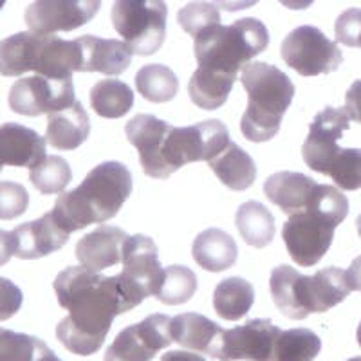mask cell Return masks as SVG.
Masks as SVG:
<instances>
[{
	"label": "cell",
	"instance_id": "obj_7",
	"mask_svg": "<svg viewBox=\"0 0 361 361\" xmlns=\"http://www.w3.org/2000/svg\"><path fill=\"white\" fill-rule=\"evenodd\" d=\"M230 143V132L219 119H208L192 127H173L164 141L163 159L169 172L173 173L186 163H209Z\"/></svg>",
	"mask_w": 361,
	"mask_h": 361
},
{
	"label": "cell",
	"instance_id": "obj_4",
	"mask_svg": "<svg viewBox=\"0 0 361 361\" xmlns=\"http://www.w3.org/2000/svg\"><path fill=\"white\" fill-rule=\"evenodd\" d=\"M247 109L240 119L244 137L253 143L273 140L295 98V85L286 73L266 62H250L240 76Z\"/></svg>",
	"mask_w": 361,
	"mask_h": 361
},
{
	"label": "cell",
	"instance_id": "obj_21",
	"mask_svg": "<svg viewBox=\"0 0 361 361\" xmlns=\"http://www.w3.org/2000/svg\"><path fill=\"white\" fill-rule=\"evenodd\" d=\"M82 47V73H103L116 76L128 69L132 51L125 42L99 38L92 35L76 38Z\"/></svg>",
	"mask_w": 361,
	"mask_h": 361
},
{
	"label": "cell",
	"instance_id": "obj_43",
	"mask_svg": "<svg viewBox=\"0 0 361 361\" xmlns=\"http://www.w3.org/2000/svg\"><path fill=\"white\" fill-rule=\"evenodd\" d=\"M13 255H15V244H13L11 231L0 230V266L8 264Z\"/></svg>",
	"mask_w": 361,
	"mask_h": 361
},
{
	"label": "cell",
	"instance_id": "obj_50",
	"mask_svg": "<svg viewBox=\"0 0 361 361\" xmlns=\"http://www.w3.org/2000/svg\"><path fill=\"white\" fill-rule=\"evenodd\" d=\"M4 8V0H0V9Z\"/></svg>",
	"mask_w": 361,
	"mask_h": 361
},
{
	"label": "cell",
	"instance_id": "obj_31",
	"mask_svg": "<svg viewBox=\"0 0 361 361\" xmlns=\"http://www.w3.org/2000/svg\"><path fill=\"white\" fill-rule=\"evenodd\" d=\"M135 89L148 102L166 103L176 98L179 80L170 67L150 63L141 67L135 74Z\"/></svg>",
	"mask_w": 361,
	"mask_h": 361
},
{
	"label": "cell",
	"instance_id": "obj_28",
	"mask_svg": "<svg viewBox=\"0 0 361 361\" xmlns=\"http://www.w3.org/2000/svg\"><path fill=\"white\" fill-rule=\"evenodd\" d=\"M235 224L244 243L253 247H266L273 243L276 233L275 217L269 209L257 201L244 202L237 209Z\"/></svg>",
	"mask_w": 361,
	"mask_h": 361
},
{
	"label": "cell",
	"instance_id": "obj_17",
	"mask_svg": "<svg viewBox=\"0 0 361 361\" xmlns=\"http://www.w3.org/2000/svg\"><path fill=\"white\" fill-rule=\"evenodd\" d=\"M15 244V257L22 260H37L54 253L69 240V233L58 226L53 214H45L40 219L17 226L11 231Z\"/></svg>",
	"mask_w": 361,
	"mask_h": 361
},
{
	"label": "cell",
	"instance_id": "obj_32",
	"mask_svg": "<svg viewBox=\"0 0 361 361\" xmlns=\"http://www.w3.org/2000/svg\"><path fill=\"white\" fill-rule=\"evenodd\" d=\"M320 350L322 340L311 329H291L276 340L273 361H312Z\"/></svg>",
	"mask_w": 361,
	"mask_h": 361
},
{
	"label": "cell",
	"instance_id": "obj_20",
	"mask_svg": "<svg viewBox=\"0 0 361 361\" xmlns=\"http://www.w3.org/2000/svg\"><path fill=\"white\" fill-rule=\"evenodd\" d=\"M170 331H172L173 341L183 345L185 349L208 354L214 360L219 357L224 329L219 327L206 316L197 314V312H183L172 318Z\"/></svg>",
	"mask_w": 361,
	"mask_h": 361
},
{
	"label": "cell",
	"instance_id": "obj_46",
	"mask_svg": "<svg viewBox=\"0 0 361 361\" xmlns=\"http://www.w3.org/2000/svg\"><path fill=\"white\" fill-rule=\"evenodd\" d=\"M35 361H62V360H60V357H58L56 354H54L53 350H51L49 347L44 343V345H42L40 353H38L37 360H35Z\"/></svg>",
	"mask_w": 361,
	"mask_h": 361
},
{
	"label": "cell",
	"instance_id": "obj_15",
	"mask_svg": "<svg viewBox=\"0 0 361 361\" xmlns=\"http://www.w3.org/2000/svg\"><path fill=\"white\" fill-rule=\"evenodd\" d=\"M349 125L350 118L343 107H325L316 114L309 127L307 140L302 147V156L309 169L324 176L327 173L329 164L333 163L341 148L338 147V140H341Z\"/></svg>",
	"mask_w": 361,
	"mask_h": 361
},
{
	"label": "cell",
	"instance_id": "obj_37",
	"mask_svg": "<svg viewBox=\"0 0 361 361\" xmlns=\"http://www.w3.org/2000/svg\"><path fill=\"white\" fill-rule=\"evenodd\" d=\"M44 341L0 327V361H35Z\"/></svg>",
	"mask_w": 361,
	"mask_h": 361
},
{
	"label": "cell",
	"instance_id": "obj_47",
	"mask_svg": "<svg viewBox=\"0 0 361 361\" xmlns=\"http://www.w3.org/2000/svg\"><path fill=\"white\" fill-rule=\"evenodd\" d=\"M356 228H357V233H360V237H361V214H360V217L356 219Z\"/></svg>",
	"mask_w": 361,
	"mask_h": 361
},
{
	"label": "cell",
	"instance_id": "obj_49",
	"mask_svg": "<svg viewBox=\"0 0 361 361\" xmlns=\"http://www.w3.org/2000/svg\"><path fill=\"white\" fill-rule=\"evenodd\" d=\"M349 361H361V356H357V357H350Z\"/></svg>",
	"mask_w": 361,
	"mask_h": 361
},
{
	"label": "cell",
	"instance_id": "obj_18",
	"mask_svg": "<svg viewBox=\"0 0 361 361\" xmlns=\"http://www.w3.org/2000/svg\"><path fill=\"white\" fill-rule=\"evenodd\" d=\"M128 238L130 237L116 226L102 224L80 238L74 253L85 269L99 273L123 262V250Z\"/></svg>",
	"mask_w": 361,
	"mask_h": 361
},
{
	"label": "cell",
	"instance_id": "obj_26",
	"mask_svg": "<svg viewBox=\"0 0 361 361\" xmlns=\"http://www.w3.org/2000/svg\"><path fill=\"white\" fill-rule=\"evenodd\" d=\"M208 164L222 185L235 192L247 190L257 179V164L253 157L235 143L228 145V148Z\"/></svg>",
	"mask_w": 361,
	"mask_h": 361
},
{
	"label": "cell",
	"instance_id": "obj_16",
	"mask_svg": "<svg viewBox=\"0 0 361 361\" xmlns=\"http://www.w3.org/2000/svg\"><path fill=\"white\" fill-rule=\"evenodd\" d=\"M172 125L152 114H137L125 127V134L130 145L140 152V163L143 172L154 179H166L169 172L163 159L164 141L169 137Z\"/></svg>",
	"mask_w": 361,
	"mask_h": 361
},
{
	"label": "cell",
	"instance_id": "obj_5",
	"mask_svg": "<svg viewBox=\"0 0 361 361\" xmlns=\"http://www.w3.org/2000/svg\"><path fill=\"white\" fill-rule=\"evenodd\" d=\"M193 51L201 69L237 76L238 69L269 45V33L259 18H240L230 25H214L193 38Z\"/></svg>",
	"mask_w": 361,
	"mask_h": 361
},
{
	"label": "cell",
	"instance_id": "obj_29",
	"mask_svg": "<svg viewBox=\"0 0 361 361\" xmlns=\"http://www.w3.org/2000/svg\"><path fill=\"white\" fill-rule=\"evenodd\" d=\"M255 302V289L247 280L230 276L215 288L214 307L222 320L237 322L250 312Z\"/></svg>",
	"mask_w": 361,
	"mask_h": 361
},
{
	"label": "cell",
	"instance_id": "obj_25",
	"mask_svg": "<svg viewBox=\"0 0 361 361\" xmlns=\"http://www.w3.org/2000/svg\"><path fill=\"white\" fill-rule=\"evenodd\" d=\"M237 253L235 238L219 228H209L199 233L192 246L193 260L209 273L230 269L237 262Z\"/></svg>",
	"mask_w": 361,
	"mask_h": 361
},
{
	"label": "cell",
	"instance_id": "obj_40",
	"mask_svg": "<svg viewBox=\"0 0 361 361\" xmlns=\"http://www.w3.org/2000/svg\"><path fill=\"white\" fill-rule=\"evenodd\" d=\"M336 42L349 47H361V9L353 8L343 11L334 25Z\"/></svg>",
	"mask_w": 361,
	"mask_h": 361
},
{
	"label": "cell",
	"instance_id": "obj_14",
	"mask_svg": "<svg viewBox=\"0 0 361 361\" xmlns=\"http://www.w3.org/2000/svg\"><path fill=\"white\" fill-rule=\"evenodd\" d=\"M98 0H40L25 9V24L31 33L53 35L85 25L99 11Z\"/></svg>",
	"mask_w": 361,
	"mask_h": 361
},
{
	"label": "cell",
	"instance_id": "obj_24",
	"mask_svg": "<svg viewBox=\"0 0 361 361\" xmlns=\"http://www.w3.org/2000/svg\"><path fill=\"white\" fill-rule=\"evenodd\" d=\"M90 121L80 102L66 111L54 112L47 121L45 141L58 150H74L89 137Z\"/></svg>",
	"mask_w": 361,
	"mask_h": 361
},
{
	"label": "cell",
	"instance_id": "obj_11",
	"mask_svg": "<svg viewBox=\"0 0 361 361\" xmlns=\"http://www.w3.org/2000/svg\"><path fill=\"white\" fill-rule=\"evenodd\" d=\"M336 226L322 215L305 209L302 214L291 215L283 224L282 238L291 259L298 266H316L325 257L334 238Z\"/></svg>",
	"mask_w": 361,
	"mask_h": 361
},
{
	"label": "cell",
	"instance_id": "obj_1",
	"mask_svg": "<svg viewBox=\"0 0 361 361\" xmlns=\"http://www.w3.org/2000/svg\"><path fill=\"white\" fill-rule=\"evenodd\" d=\"M58 304L69 311L56 325V338L69 353L90 356L105 343L118 314L137 307L121 276H102L80 267H67L54 280Z\"/></svg>",
	"mask_w": 361,
	"mask_h": 361
},
{
	"label": "cell",
	"instance_id": "obj_38",
	"mask_svg": "<svg viewBox=\"0 0 361 361\" xmlns=\"http://www.w3.org/2000/svg\"><path fill=\"white\" fill-rule=\"evenodd\" d=\"M177 22L186 33L197 38L202 31L221 24V11L212 2H192L177 13Z\"/></svg>",
	"mask_w": 361,
	"mask_h": 361
},
{
	"label": "cell",
	"instance_id": "obj_39",
	"mask_svg": "<svg viewBox=\"0 0 361 361\" xmlns=\"http://www.w3.org/2000/svg\"><path fill=\"white\" fill-rule=\"evenodd\" d=\"M29 206V193L18 183L2 180L0 183V219L11 221L25 214Z\"/></svg>",
	"mask_w": 361,
	"mask_h": 361
},
{
	"label": "cell",
	"instance_id": "obj_34",
	"mask_svg": "<svg viewBox=\"0 0 361 361\" xmlns=\"http://www.w3.org/2000/svg\"><path fill=\"white\" fill-rule=\"evenodd\" d=\"M197 291V276L185 266H170L164 269V279L156 298L166 305H180L192 300Z\"/></svg>",
	"mask_w": 361,
	"mask_h": 361
},
{
	"label": "cell",
	"instance_id": "obj_42",
	"mask_svg": "<svg viewBox=\"0 0 361 361\" xmlns=\"http://www.w3.org/2000/svg\"><path fill=\"white\" fill-rule=\"evenodd\" d=\"M343 109L353 121L361 123V80H356V82L350 85V89L347 90Z\"/></svg>",
	"mask_w": 361,
	"mask_h": 361
},
{
	"label": "cell",
	"instance_id": "obj_3",
	"mask_svg": "<svg viewBox=\"0 0 361 361\" xmlns=\"http://www.w3.org/2000/svg\"><path fill=\"white\" fill-rule=\"evenodd\" d=\"M269 289L279 311L291 320H304L311 312L329 311L350 293L347 273L340 267H325L305 276L288 264L271 271Z\"/></svg>",
	"mask_w": 361,
	"mask_h": 361
},
{
	"label": "cell",
	"instance_id": "obj_51",
	"mask_svg": "<svg viewBox=\"0 0 361 361\" xmlns=\"http://www.w3.org/2000/svg\"><path fill=\"white\" fill-rule=\"evenodd\" d=\"M0 172H2V164H0Z\"/></svg>",
	"mask_w": 361,
	"mask_h": 361
},
{
	"label": "cell",
	"instance_id": "obj_45",
	"mask_svg": "<svg viewBox=\"0 0 361 361\" xmlns=\"http://www.w3.org/2000/svg\"><path fill=\"white\" fill-rule=\"evenodd\" d=\"M161 361H206L201 354H193L192 350H170L163 354Z\"/></svg>",
	"mask_w": 361,
	"mask_h": 361
},
{
	"label": "cell",
	"instance_id": "obj_27",
	"mask_svg": "<svg viewBox=\"0 0 361 361\" xmlns=\"http://www.w3.org/2000/svg\"><path fill=\"white\" fill-rule=\"evenodd\" d=\"M235 80L237 76H228V74L214 73V71L199 67L190 78L188 94L199 109L215 111L228 102Z\"/></svg>",
	"mask_w": 361,
	"mask_h": 361
},
{
	"label": "cell",
	"instance_id": "obj_41",
	"mask_svg": "<svg viewBox=\"0 0 361 361\" xmlns=\"http://www.w3.org/2000/svg\"><path fill=\"white\" fill-rule=\"evenodd\" d=\"M22 302H24V296L18 286L0 276V322L9 320L17 314L22 307Z\"/></svg>",
	"mask_w": 361,
	"mask_h": 361
},
{
	"label": "cell",
	"instance_id": "obj_13",
	"mask_svg": "<svg viewBox=\"0 0 361 361\" xmlns=\"http://www.w3.org/2000/svg\"><path fill=\"white\" fill-rule=\"evenodd\" d=\"M282 334L271 320L255 318L235 329H224L219 361H273L275 343Z\"/></svg>",
	"mask_w": 361,
	"mask_h": 361
},
{
	"label": "cell",
	"instance_id": "obj_44",
	"mask_svg": "<svg viewBox=\"0 0 361 361\" xmlns=\"http://www.w3.org/2000/svg\"><path fill=\"white\" fill-rule=\"evenodd\" d=\"M345 273H347L350 291H361V255L353 260L350 267Z\"/></svg>",
	"mask_w": 361,
	"mask_h": 361
},
{
	"label": "cell",
	"instance_id": "obj_6",
	"mask_svg": "<svg viewBox=\"0 0 361 361\" xmlns=\"http://www.w3.org/2000/svg\"><path fill=\"white\" fill-rule=\"evenodd\" d=\"M111 17L132 54L150 56L163 45L169 8L161 0H119L112 6Z\"/></svg>",
	"mask_w": 361,
	"mask_h": 361
},
{
	"label": "cell",
	"instance_id": "obj_48",
	"mask_svg": "<svg viewBox=\"0 0 361 361\" xmlns=\"http://www.w3.org/2000/svg\"><path fill=\"white\" fill-rule=\"evenodd\" d=\"M356 336H357V343H360V347H361V322H360V325H357Z\"/></svg>",
	"mask_w": 361,
	"mask_h": 361
},
{
	"label": "cell",
	"instance_id": "obj_9",
	"mask_svg": "<svg viewBox=\"0 0 361 361\" xmlns=\"http://www.w3.org/2000/svg\"><path fill=\"white\" fill-rule=\"evenodd\" d=\"M74 103L73 78L54 80L37 74L17 80L9 90V109L22 116H51Z\"/></svg>",
	"mask_w": 361,
	"mask_h": 361
},
{
	"label": "cell",
	"instance_id": "obj_19",
	"mask_svg": "<svg viewBox=\"0 0 361 361\" xmlns=\"http://www.w3.org/2000/svg\"><path fill=\"white\" fill-rule=\"evenodd\" d=\"M45 137L20 123L0 125V164L35 169L45 159Z\"/></svg>",
	"mask_w": 361,
	"mask_h": 361
},
{
	"label": "cell",
	"instance_id": "obj_2",
	"mask_svg": "<svg viewBox=\"0 0 361 361\" xmlns=\"http://www.w3.org/2000/svg\"><path fill=\"white\" fill-rule=\"evenodd\" d=\"M132 193V173L123 163L107 161L90 170L78 188L58 195L53 217L66 233L102 224L118 215Z\"/></svg>",
	"mask_w": 361,
	"mask_h": 361
},
{
	"label": "cell",
	"instance_id": "obj_10",
	"mask_svg": "<svg viewBox=\"0 0 361 361\" xmlns=\"http://www.w3.org/2000/svg\"><path fill=\"white\" fill-rule=\"evenodd\" d=\"M170 325L172 318L166 314H150L140 324L128 325L109 345L105 361H152L173 343Z\"/></svg>",
	"mask_w": 361,
	"mask_h": 361
},
{
	"label": "cell",
	"instance_id": "obj_33",
	"mask_svg": "<svg viewBox=\"0 0 361 361\" xmlns=\"http://www.w3.org/2000/svg\"><path fill=\"white\" fill-rule=\"evenodd\" d=\"M73 179L71 166L63 157L47 156L29 172V180L44 195L62 193Z\"/></svg>",
	"mask_w": 361,
	"mask_h": 361
},
{
	"label": "cell",
	"instance_id": "obj_36",
	"mask_svg": "<svg viewBox=\"0 0 361 361\" xmlns=\"http://www.w3.org/2000/svg\"><path fill=\"white\" fill-rule=\"evenodd\" d=\"M341 190L361 188V150L357 148H340V152L329 164L327 173Z\"/></svg>",
	"mask_w": 361,
	"mask_h": 361
},
{
	"label": "cell",
	"instance_id": "obj_8",
	"mask_svg": "<svg viewBox=\"0 0 361 361\" xmlns=\"http://www.w3.org/2000/svg\"><path fill=\"white\" fill-rule=\"evenodd\" d=\"M282 60L300 76H318L334 73L343 62L336 42L329 40L314 25H300L283 38L280 47Z\"/></svg>",
	"mask_w": 361,
	"mask_h": 361
},
{
	"label": "cell",
	"instance_id": "obj_35",
	"mask_svg": "<svg viewBox=\"0 0 361 361\" xmlns=\"http://www.w3.org/2000/svg\"><path fill=\"white\" fill-rule=\"evenodd\" d=\"M305 209H311L314 214L322 215V217L327 219L329 222H333L338 228L345 221L347 214H349V201L334 186L318 185L314 192H312L311 201H309Z\"/></svg>",
	"mask_w": 361,
	"mask_h": 361
},
{
	"label": "cell",
	"instance_id": "obj_22",
	"mask_svg": "<svg viewBox=\"0 0 361 361\" xmlns=\"http://www.w3.org/2000/svg\"><path fill=\"white\" fill-rule=\"evenodd\" d=\"M318 183L300 172H276L264 183V193L289 217L302 214Z\"/></svg>",
	"mask_w": 361,
	"mask_h": 361
},
{
	"label": "cell",
	"instance_id": "obj_12",
	"mask_svg": "<svg viewBox=\"0 0 361 361\" xmlns=\"http://www.w3.org/2000/svg\"><path fill=\"white\" fill-rule=\"evenodd\" d=\"M123 271L121 282L137 305L147 296H156L164 279V269L159 264L157 246L150 237L134 235L127 240L123 250Z\"/></svg>",
	"mask_w": 361,
	"mask_h": 361
},
{
	"label": "cell",
	"instance_id": "obj_30",
	"mask_svg": "<svg viewBox=\"0 0 361 361\" xmlns=\"http://www.w3.org/2000/svg\"><path fill=\"white\" fill-rule=\"evenodd\" d=\"M90 107L102 118H123L134 107V92L121 80H99L90 89Z\"/></svg>",
	"mask_w": 361,
	"mask_h": 361
},
{
	"label": "cell",
	"instance_id": "obj_23",
	"mask_svg": "<svg viewBox=\"0 0 361 361\" xmlns=\"http://www.w3.org/2000/svg\"><path fill=\"white\" fill-rule=\"evenodd\" d=\"M45 35L22 31L0 40V74L20 76L27 71L37 73Z\"/></svg>",
	"mask_w": 361,
	"mask_h": 361
}]
</instances>
